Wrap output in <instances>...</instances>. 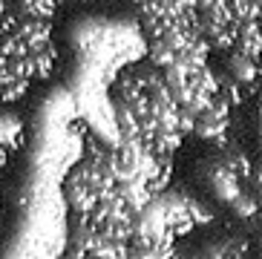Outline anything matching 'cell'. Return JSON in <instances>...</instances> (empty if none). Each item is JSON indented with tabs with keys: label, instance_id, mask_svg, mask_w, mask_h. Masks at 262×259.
Returning <instances> with one entry per match:
<instances>
[{
	"label": "cell",
	"instance_id": "cell-1",
	"mask_svg": "<svg viewBox=\"0 0 262 259\" xmlns=\"http://www.w3.org/2000/svg\"><path fill=\"white\" fill-rule=\"evenodd\" d=\"M113 187H116V176H113L110 150L98 147V150L86 153L63 179V199L75 213V219H81L90 210H95L113 193Z\"/></svg>",
	"mask_w": 262,
	"mask_h": 259
}]
</instances>
